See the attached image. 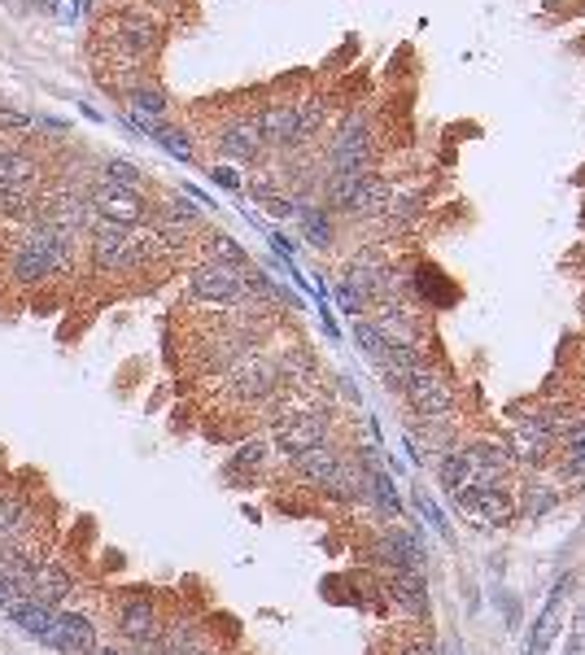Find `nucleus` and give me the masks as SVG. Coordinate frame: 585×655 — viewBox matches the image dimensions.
Returning a JSON list of instances; mask_svg holds the SVG:
<instances>
[{
    "label": "nucleus",
    "instance_id": "obj_22",
    "mask_svg": "<svg viewBox=\"0 0 585 655\" xmlns=\"http://www.w3.org/2000/svg\"><path fill=\"white\" fill-rule=\"evenodd\" d=\"M424 359H428L424 345H415V341H389L385 354L376 359V367H380V376H385L389 389H402V380H407Z\"/></svg>",
    "mask_w": 585,
    "mask_h": 655
},
{
    "label": "nucleus",
    "instance_id": "obj_17",
    "mask_svg": "<svg viewBox=\"0 0 585 655\" xmlns=\"http://www.w3.org/2000/svg\"><path fill=\"white\" fill-rule=\"evenodd\" d=\"M35 503H31V494H22V490H5L0 494V546L5 542H18V538H31L35 533Z\"/></svg>",
    "mask_w": 585,
    "mask_h": 655
},
{
    "label": "nucleus",
    "instance_id": "obj_37",
    "mask_svg": "<svg viewBox=\"0 0 585 655\" xmlns=\"http://www.w3.org/2000/svg\"><path fill=\"white\" fill-rule=\"evenodd\" d=\"M420 511H424V516H428V524H433V529L441 533V538L450 542V524H446V516H441V511H437L433 503H428V498H420Z\"/></svg>",
    "mask_w": 585,
    "mask_h": 655
},
{
    "label": "nucleus",
    "instance_id": "obj_8",
    "mask_svg": "<svg viewBox=\"0 0 585 655\" xmlns=\"http://www.w3.org/2000/svg\"><path fill=\"white\" fill-rule=\"evenodd\" d=\"M88 193V206L97 219L105 223H118V228H145L149 214H153V201L140 193V188H123V184H110V180H97Z\"/></svg>",
    "mask_w": 585,
    "mask_h": 655
},
{
    "label": "nucleus",
    "instance_id": "obj_24",
    "mask_svg": "<svg viewBox=\"0 0 585 655\" xmlns=\"http://www.w3.org/2000/svg\"><path fill=\"white\" fill-rule=\"evenodd\" d=\"M411 297L415 302H424V306H450L459 297V289L441 276L433 262H420V271L411 276Z\"/></svg>",
    "mask_w": 585,
    "mask_h": 655
},
{
    "label": "nucleus",
    "instance_id": "obj_10",
    "mask_svg": "<svg viewBox=\"0 0 585 655\" xmlns=\"http://www.w3.org/2000/svg\"><path fill=\"white\" fill-rule=\"evenodd\" d=\"M367 559H372L376 568H385V573H424L420 538L407 529H398V524H389V529H380L376 538H367Z\"/></svg>",
    "mask_w": 585,
    "mask_h": 655
},
{
    "label": "nucleus",
    "instance_id": "obj_20",
    "mask_svg": "<svg viewBox=\"0 0 585 655\" xmlns=\"http://www.w3.org/2000/svg\"><path fill=\"white\" fill-rule=\"evenodd\" d=\"M328 123H332V105L324 92H306L297 101V149H310L315 140L328 136Z\"/></svg>",
    "mask_w": 585,
    "mask_h": 655
},
{
    "label": "nucleus",
    "instance_id": "obj_38",
    "mask_svg": "<svg viewBox=\"0 0 585 655\" xmlns=\"http://www.w3.org/2000/svg\"><path fill=\"white\" fill-rule=\"evenodd\" d=\"M398 655H437V647L433 642H424V638H411V642H402Z\"/></svg>",
    "mask_w": 585,
    "mask_h": 655
},
{
    "label": "nucleus",
    "instance_id": "obj_21",
    "mask_svg": "<svg viewBox=\"0 0 585 655\" xmlns=\"http://www.w3.org/2000/svg\"><path fill=\"white\" fill-rule=\"evenodd\" d=\"M5 621H14L22 634L35 638V642H44V634H49V625H53V607L49 603H40V599H31V594H14L5 607Z\"/></svg>",
    "mask_w": 585,
    "mask_h": 655
},
{
    "label": "nucleus",
    "instance_id": "obj_32",
    "mask_svg": "<svg viewBox=\"0 0 585 655\" xmlns=\"http://www.w3.org/2000/svg\"><path fill=\"white\" fill-rule=\"evenodd\" d=\"M350 332H354V345H358V350H363L372 363L380 359V354H385V345H389V341H385V332H380L367 315H363V319H354V328H350Z\"/></svg>",
    "mask_w": 585,
    "mask_h": 655
},
{
    "label": "nucleus",
    "instance_id": "obj_6",
    "mask_svg": "<svg viewBox=\"0 0 585 655\" xmlns=\"http://www.w3.org/2000/svg\"><path fill=\"white\" fill-rule=\"evenodd\" d=\"M324 442H332V411H324V407L284 411L280 420L271 424V455H280V459H297Z\"/></svg>",
    "mask_w": 585,
    "mask_h": 655
},
{
    "label": "nucleus",
    "instance_id": "obj_7",
    "mask_svg": "<svg viewBox=\"0 0 585 655\" xmlns=\"http://www.w3.org/2000/svg\"><path fill=\"white\" fill-rule=\"evenodd\" d=\"M162 607H158V594L136 586V590H123L114 599V634L123 647H136V642H158L162 638Z\"/></svg>",
    "mask_w": 585,
    "mask_h": 655
},
{
    "label": "nucleus",
    "instance_id": "obj_5",
    "mask_svg": "<svg viewBox=\"0 0 585 655\" xmlns=\"http://www.w3.org/2000/svg\"><path fill=\"white\" fill-rule=\"evenodd\" d=\"M402 402L420 415V420H450L459 407V389H455V380H450L433 359H424L415 372L402 380Z\"/></svg>",
    "mask_w": 585,
    "mask_h": 655
},
{
    "label": "nucleus",
    "instance_id": "obj_9",
    "mask_svg": "<svg viewBox=\"0 0 585 655\" xmlns=\"http://www.w3.org/2000/svg\"><path fill=\"white\" fill-rule=\"evenodd\" d=\"M44 647L57 655H92L101 647V625L92 612H79V607H57L53 625L44 634Z\"/></svg>",
    "mask_w": 585,
    "mask_h": 655
},
{
    "label": "nucleus",
    "instance_id": "obj_30",
    "mask_svg": "<svg viewBox=\"0 0 585 655\" xmlns=\"http://www.w3.org/2000/svg\"><path fill=\"white\" fill-rule=\"evenodd\" d=\"M97 180H110V184H123V188H140V193H145L149 175L140 171L136 162H127V158H105V162H101V175H97Z\"/></svg>",
    "mask_w": 585,
    "mask_h": 655
},
{
    "label": "nucleus",
    "instance_id": "obj_39",
    "mask_svg": "<svg viewBox=\"0 0 585 655\" xmlns=\"http://www.w3.org/2000/svg\"><path fill=\"white\" fill-rule=\"evenodd\" d=\"M101 573H123V555H118L114 546H105V555H101Z\"/></svg>",
    "mask_w": 585,
    "mask_h": 655
},
{
    "label": "nucleus",
    "instance_id": "obj_13",
    "mask_svg": "<svg viewBox=\"0 0 585 655\" xmlns=\"http://www.w3.org/2000/svg\"><path fill=\"white\" fill-rule=\"evenodd\" d=\"M79 594V573H75V564L62 555H49L40 564V573H35L31 581V599H40V603H49L53 612L57 607H70V599Z\"/></svg>",
    "mask_w": 585,
    "mask_h": 655
},
{
    "label": "nucleus",
    "instance_id": "obj_19",
    "mask_svg": "<svg viewBox=\"0 0 585 655\" xmlns=\"http://www.w3.org/2000/svg\"><path fill=\"white\" fill-rule=\"evenodd\" d=\"M123 101H127V114H140V118H166L171 114V97L158 79L149 75H136L123 83Z\"/></svg>",
    "mask_w": 585,
    "mask_h": 655
},
{
    "label": "nucleus",
    "instance_id": "obj_25",
    "mask_svg": "<svg viewBox=\"0 0 585 655\" xmlns=\"http://www.w3.org/2000/svg\"><path fill=\"white\" fill-rule=\"evenodd\" d=\"M201 258H214V262H232V267H249V254H245V245H236L228 232H206V236H201Z\"/></svg>",
    "mask_w": 585,
    "mask_h": 655
},
{
    "label": "nucleus",
    "instance_id": "obj_23",
    "mask_svg": "<svg viewBox=\"0 0 585 655\" xmlns=\"http://www.w3.org/2000/svg\"><path fill=\"white\" fill-rule=\"evenodd\" d=\"M267 459H271V442H267V437H249V442L236 446V455L228 459L223 481H228V485H249L262 468H267Z\"/></svg>",
    "mask_w": 585,
    "mask_h": 655
},
{
    "label": "nucleus",
    "instance_id": "obj_18",
    "mask_svg": "<svg viewBox=\"0 0 585 655\" xmlns=\"http://www.w3.org/2000/svg\"><path fill=\"white\" fill-rule=\"evenodd\" d=\"M345 463V450L337 446V442H324V446H315V450H306V455H297V459H289V472L297 476L302 485H324L332 472H337Z\"/></svg>",
    "mask_w": 585,
    "mask_h": 655
},
{
    "label": "nucleus",
    "instance_id": "obj_27",
    "mask_svg": "<svg viewBox=\"0 0 585 655\" xmlns=\"http://www.w3.org/2000/svg\"><path fill=\"white\" fill-rule=\"evenodd\" d=\"M424 214V197L420 193H393V201L385 206L376 223H389V228H411L415 219Z\"/></svg>",
    "mask_w": 585,
    "mask_h": 655
},
{
    "label": "nucleus",
    "instance_id": "obj_31",
    "mask_svg": "<svg viewBox=\"0 0 585 655\" xmlns=\"http://www.w3.org/2000/svg\"><path fill=\"white\" fill-rule=\"evenodd\" d=\"M153 214H162V219H171V223H184V228H201V206H193L184 193H175V197H162L158 206H153Z\"/></svg>",
    "mask_w": 585,
    "mask_h": 655
},
{
    "label": "nucleus",
    "instance_id": "obj_29",
    "mask_svg": "<svg viewBox=\"0 0 585 655\" xmlns=\"http://www.w3.org/2000/svg\"><path fill=\"white\" fill-rule=\"evenodd\" d=\"M559 442H564V476H585V420H572Z\"/></svg>",
    "mask_w": 585,
    "mask_h": 655
},
{
    "label": "nucleus",
    "instance_id": "obj_41",
    "mask_svg": "<svg viewBox=\"0 0 585 655\" xmlns=\"http://www.w3.org/2000/svg\"><path fill=\"white\" fill-rule=\"evenodd\" d=\"M9 149H14V140H0V158H5V153H9Z\"/></svg>",
    "mask_w": 585,
    "mask_h": 655
},
{
    "label": "nucleus",
    "instance_id": "obj_4",
    "mask_svg": "<svg viewBox=\"0 0 585 655\" xmlns=\"http://www.w3.org/2000/svg\"><path fill=\"white\" fill-rule=\"evenodd\" d=\"M223 393H228L236 407H271L284 393L280 363L271 359V354H245L241 363L223 372Z\"/></svg>",
    "mask_w": 585,
    "mask_h": 655
},
{
    "label": "nucleus",
    "instance_id": "obj_15",
    "mask_svg": "<svg viewBox=\"0 0 585 655\" xmlns=\"http://www.w3.org/2000/svg\"><path fill=\"white\" fill-rule=\"evenodd\" d=\"M380 590H385V599L398 607L402 616H411V621H428V612H433L424 573H385Z\"/></svg>",
    "mask_w": 585,
    "mask_h": 655
},
{
    "label": "nucleus",
    "instance_id": "obj_11",
    "mask_svg": "<svg viewBox=\"0 0 585 655\" xmlns=\"http://www.w3.org/2000/svg\"><path fill=\"white\" fill-rule=\"evenodd\" d=\"M210 140H214V149H219L228 162L258 166L262 158H267V145H262V136H258L254 114H232V118H223V123L214 127Z\"/></svg>",
    "mask_w": 585,
    "mask_h": 655
},
{
    "label": "nucleus",
    "instance_id": "obj_1",
    "mask_svg": "<svg viewBox=\"0 0 585 655\" xmlns=\"http://www.w3.org/2000/svg\"><path fill=\"white\" fill-rule=\"evenodd\" d=\"M79 267V236L49 228V223H27L14 241H9V262L5 276L18 289H44L66 276H75Z\"/></svg>",
    "mask_w": 585,
    "mask_h": 655
},
{
    "label": "nucleus",
    "instance_id": "obj_3",
    "mask_svg": "<svg viewBox=\"0 0 585 655\" xmlns=\"http://www.w3.org/2000/svg\"><path fill=\"white\" fill-rule=\"evenodd\" d=\"M188 302L197 306H219V311H241L249 302L245 293V267H232V262H214L201 258L188 267V284H184Z\"/></svg>",
    "mask_w": 585,
    "mask_h": 655
},
{
    "label": "nucleus",
    "instance_id": "obj_16",
    "mask_svg": "<svg viewBox=\"0 0 585 655\" xmlns=\"http://www.w3.org/2000/svg\"><path fill=\"white\" fill-rule=\"evenodd\" d=\"M455 503L489 524H507L516 516V498H511L503 485H463V490H455Z\"/></svg>",
    "mask_w": 585,
    "mask_h": 655
},
{
    "label": "nucleus",
    "instance_id": "obj_34",
    "mask_svg": "<svg viewBox=\"0 0 585 655\" xmlns=\"http://www.w3.org/2000/svg\"><path fill=\"white\" fill-rule=\"evenodd\" d=\"M367 468H372V463H367ZM372 507H380L385 516H402V498H398L393 481L380 468H372Z\"/></svg>",
    "mask_w": 585,
    "mask_h": 655
},
{
    "label": "nucleus",
    "instance_id": "obj_14",
    "mask_svg": "<svg viewBox=\"0 0 585 655\" xmlns=\"http://www.w3.org/2000/svg\"><path fill=\"white\" fill-rule=\"evenodd\" d=\"M254 123L267 153H297V101H267Z\"/></svg>",
    "mask_w": 585,
    "mask_h": 655
},
{
    "label": "nucleus",
    "instance_id": "obj_40",
    "mask_svg": "<svg viewBox=\"0 0 585 655\" xmlns=\"http://www.w3.org/2000/svg\"><path fill=\"white\" fill-rule=\"evenodd\" d=\"M140 5H149V9H153V14H158V9H175V5H179V0H140Z\"/></svg>",
    "mask_w": 585,
    "mask_h": 655
},
{
    "label": "nucleus",
    "instance_id": "obj_26",
    "mask_svg": "<svg viewBox=\"0 0 585 655\" xmlns=\"http://www.w3.org/2000/svg\"><path fill=\"white\" fill-rule=\"evenodd\" d=\"M437 481L446 485L450 494L463 490V485H472V463H468V455H463V446H455L450 455L437 459Z\"/></svg>",
    "mask_w": 585,
    "mask_h": 655
},
{
    "label": "nucleus",
    "instance_id": "obj_36",
    "mask_svg": "<svg viewBox=\"0 0 585 655\" xmlns=\"http://www.w3.org/2000/svg\"><path fill=\"white\" fill-rule=\"evenodd\" d=\"M210 180L219 188H228V193H245V180H241L236 166H210Z\"/></svg>",
    "mask_w": 585,
    "mask_h": 655
},
{
    "label": "nucleus",
    "instance_id": "obj_2",
    "mask_svg": "<svg viewBox=\"0 0 585 655\" xmlns=\"http://www.w3.org/2000/svg\"><path fill=\"white\" fill-rule=\"evenodd\" d=\"M101 27H105V40H110V53L118 57V66H127V75H145V62L158 57L162 40H166V22H162V14H153L149 5L118 9Z\"/></svg>",
    "mask_w": 585,
    "mask_h": 655
},
{
    "label": "nucleus",
    "instance_id": "obj_12",
    "mask_svg": "<svg viewBox=\"0 0 585 655\" xmlns=\"http://www.w3.org/2000/svg\"><path fill=\"white\" fill-rule=\"evenodd\" d=\"M393 180L389 175H380V171H367V175H358L354 188L345 193L341 201V210H337V219H354V223H376L380 214H385V206L393 201Z\"/></svg>",
    "mask_w": 585,
    "mask_h": 655
},
{
    "label": "nucleus",
    "instance_id": "obj_33",
    "mask_svg": "<svg viewBox=\"0 0 585 655\" xmlns=\"http://www.w3.org/2000/svg\"><path fill=\"white\" fill-rule=\"evenodd\" d=\"M27 136H35V114L0 105V140H27Z\"/></svg>",
    "mask_w": 585,
    "mask_h": 655
},
{
    "label": "nucleus",
    "instance_id": "obj_35",
    "mask_svg": "<svg viewBox=\"0 0 585 655\" xmlns=\"http://www.w3.org/2000/svg\"><path fill=\"white\" fill-rule=\"evenodd\" d=\"M332 293H337V306H341V311H345V315H354V319H363L367 311H372V302H367V297H363V293H358V289H354V284H350V280H337V289H332Z\"/></svg>",
    "mask_w": 585,
    "mask_h": 655
},
{
    "label": "nucleus",
    "instance_id": "obj_28",
    "mask_svg": "<svg viewBox=\"0 0 585 655\" xmlns=\"http://www.w3.org/2000/svg\"><path fill=\"white\" fill-rule=\"evenodd\" d=\"M559 507V490L546 481H529L524 485V494L516 498V511H524V516H546V511Z\"/></svg>",
    "mask_w": 585,
    "mask_h": 655
}]
</instances>
